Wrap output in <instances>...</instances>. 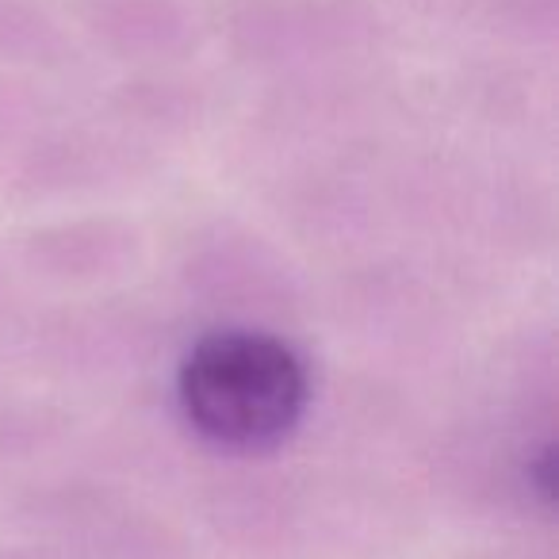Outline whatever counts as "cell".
<instances>
[{
	"instance_id": "6da1fadb",
	"label": "cell",
	"mask_w": 559,
	"mask_h": 559,
	"mask_svg": "<svg viewBox=\"0 0 559 559\" xmlns=\"http://www.w3.org/2000/svg\"><path fill=\"white\" fill-rule=\"evenodd\" d=\"M188 426L226 449H269L299 426L311 376L284 337L264 330H211L177 368Z\"/></svg>"
}]
</instances>
